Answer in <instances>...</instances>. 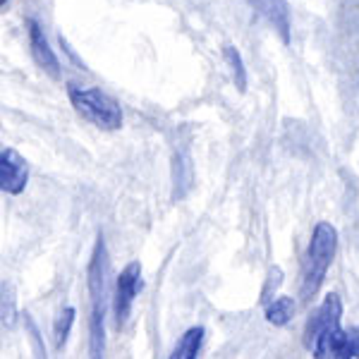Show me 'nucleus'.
Instances as JSON below:
<instances>
[{
  "label": "nucleus",
  "instance_id": "1",
  "mask_svg": "<svg viewBox=\"0 0 359 359\" xmlns=\"http://www.w3.org/2000/svg\"><path fill=\"white\" fill-rule=\"evenodd\" d=\"M86 285H89V355L103 357L106 352V311H108V249L103 235H98L89 269H86Z\"/></svg>",
  "mask_w": 359,
  "mask_h": 359
},
{
  "label": "nucleus",
  "instance_id": "2",
  "mask_svg": "<svg viewBox=\"0 0 359 359\" xmlns=\"http://www.w3.org/2000/svg\"><path fill=\"white\" fill-rule=\"evenodd\" d=\"M338 252V230L328 221H318L311 233L309 247L302 259V285H299V294L304 302L318 292L328 276V269L333 264V257Z\"/></svg>",
  "mask_w": 359,
  "mask_h": 359
},
{
  "label": "nucleus",
  "instance_id": "3",
  "mask_svg": "<svg viewBox=\"0 0 359 359\" xmlns=\"http://www.w3.org/2000/svg\"><path fill=\"white\" fill-rule=\"evenodd\" d=\"M67 96L69 103H72L74 113L82 115L86 123L96 125L98 130H120L123 127V111H120V103L115 101L113 96H108L106 91L96 89H82L77 84L67 86Z\"/></svg>",
  "mask_w": 359,
  "mask_h": 359
},
{
  "label": "nucleus",
  "instance_id": "4",
  "mask_svg": "<svg viewBox=\"0 0 359 359\" xmlns=\"http://www.w3.org/2000/svg\"><path fill=\"white\" fill-rule=\"evenodd\" d=\"M311 355L316 359L335 357V359H359V326L343 331L340 323H335L328 331H323L314 343L309 345Z\"/></svg>",
  "mask_w": 359,
  "mask_h": 359
},
{
  "label": "nucleus",
  "instance_id": "5",
  "mask_svg": "<svg viewBox=\"0 0 359 359\" xmlns=\"http://www.w3.org/2000/svg\"><path fill=\"white\" fill-rule=\"evenodd\" d=\"M144 290V278H142V264L130 262L120 271L118 280H115V297H113V311H115V326L123 328L127 318L132 314V304H135L137 294Z\"/></svg>",
  "mask_w": 359,
  "mask_h": 359
},
{
  "label": "nucleus",
  "instance_id": "6",
  "mask_svg": "<svg viewBox=\"0 0 359 359\" xmlns=\"http://www.w3.org/2000/svg\"><path fill=\"white\" fill-rule=\"evenodd\" d=\"M29 182V165L27 158H22L20 151L13 147H5L0 154V189L10 196H17L27 189Z\"/></svg>",
  "mask_w": 359,
  "mask_h": 359
},
{
  "label": "nucleus",
  "instance_id": "7",
  "mask_svg": "<svg viewBox=\"0 0 359 359\" xmlns=\"http://www.w3.org/2000/svg\"><path fill=\"white\" fill-rule=\"evenodd\" d=\"M27 34H29V46H32V55L36 60V65L48 74L50 79H60V60L50 48L48 39L43 34V27L39 25L34 17H27Z\"/></svg>",
  "mask_w": 359,
  "mask_h": 359
},
{
  "label": "nucleus",
  "instance_id": "8",
  "mask_svg": "<svg viewBox=\"0 0 359 359\" xmlns=\"http://www.w3.org/2000/svg\"><path fill=\"white\" fill-rule=\"evenodd\" d=\"M340 316H343V299H340V294H335V292L326 294L323 302L318 304V309L311 314L309 321H306L304 345L309 347L323 331H328L335 323H340Z\"/></svg>",
  "mask_w": 359,
  "mask_h": 359
},
{
  "label": "nucleus",
  "instance_id": "9",
  "mask_svg": "<svg viewBox=\"0 0 359 359\" xmlns=\"http://www.w3.org/2000/svg\"><path fill=\"white\" fill-rule=\"evenodd\" d=\"M247 3L280 34L283 43H290L292 25H290V5H287V0H247Z\"/></svg>",
  "mask_w": 359,
  "mask_h": 359
},
{
  "label": "nucleus",
  "instance_id": "10",
  "mask_svg": "<svg viewBox=\"0 0 359 359\" xmlns=\"http://www.w3.org/2000/svg\"><path fill=\"white\" fill-rule=\"evenodd\" d=\"M204 338H206V328L204 326H192L187 333L180 338V343L175 345L172 350V359H194L199 357L201 352V345H204Z\"/></svg>",
  "mask_w": 359,
  "mask_h": 359
},
{
  "label": "nucleus",
  "instance_id": "11",
  "mask_svg": "<svg viewBox=\"0 0 359 359\" xmlns=\"http://www.w3.org/2000/svg\"><path fill=\"white\" fill-rule=\"evenodd\" d=\"M294 316V299L292 297H276L266 304V321L271 326H285Z\"/></svg>",
  "mask_w": 359,
  "mask_h": 359
},
{
  "label": "nucleus",
  "instance_id": "12",
  "mask_svg": "<svg viewBox=\"0 0 359 359\" xmlns=\"http://www.w3.org/2000/svg\"><path fill=\"white\" fill-rule=\"evenodd\" d=\"M223 57H225V62L230 65V69H233V79H235L237 91H240V94H245V89H247V69H245V62H242L240 50H237L233 43H228V46H223Z\"/></svg>",
  "mask_w": 359,
  "mask_h": 359
},
{
  "label": "nucleus",
  "instance_id": "13",
  "mask_svg": "<svg viewBox=\"0 0 359 359\" xmlns=\"http://www.w3.org/2000/svg\"><path fill=\"white\" fill-rule=\"evenodd\" d=\"M74 306H65V309L57 314L55 318V328H53V333H55V347L57 350H62L67 343V338H69V331H72V323H74Z\"/></svg>",
  "mask_w": 359,
  "mask_h": 359
},
{
  "label": "nucleus",
  "instance_id": "14",
  "mask_svg": "<svg viewBox=\"0 0 359 359\" xmlns=\"http://www.w3.org/2000/svg\"><path fill=\"white\" fill-rule=\"evenodd\" d=\"M0 5H3V8H5V5H8V0H0Z\"/></svg>",
  "mask_w": 359,
  "mask_h": 359
}]
</instances>
